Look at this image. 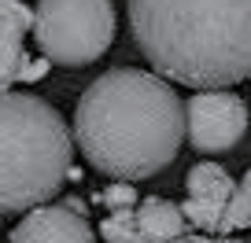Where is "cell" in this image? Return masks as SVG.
<instances>
[{"label": "cell", "instance_id": "cell-7", "mask_svg": "<svg viewBox=\"0 0 251 243\" xmlns=\"http://www.w3.org/2000/svg\"><path fill=\"white\" fill-rule=\"evenodd\" d=\"M188 199L181 203V214H185V221H192L196 228H203V232H218L222 225V214H226L229 206V196H233V180H229V173L222 170L218 162H200L188 170Z\"/></svg>", "mask_w": 251, "mask_h": 243}, {"label": "cell", "instance_id": "cell-3", "mask_svg": "<svg viewBox=\"0 0 251 243\" xmlns=\"http://www.w3.org/2000/svg\"><path fill=\"white\" fill-rule=\"evenodd\" d=\"M74 133L48 100L0 92V214L33 210L71 177Z\"/></svg>", "mask_w": 251, "mask_h": 243}, {"label": "cell", "instance_id": "cell-12", "mask_svg": "<svg viewBox=\"0 0 251 243\" xmlns=\"http://www.w3.org/2000/svg\"><path fill=\"white\" fill-rule=\"evenodd\" d=\"M103 203L115 210V206H137V192H133V180H118V184H107L103 192Z\"/></svg>", "mask_w": 251, "mask_h": 243}, {"label": "cell", "instance_id": "cell-4", "mask_svg": "<svg viewBox=\"0 0 251 243\" xmlns=\"http://www.w3.org/2000/svg\"><path fill=\"white\" fill-rule=\"evenodd\" d=\"M30 30L48 63L85 66L115 41V8L111 0H37Z\"/></svg>", "mask_w": 251, "mask_h": 243}, {"label": "cell", "instance_id": "cell-6", "mask_svg": "<svg viewBox=\"0 0 251 243\" xmlns=\"http://www.w3.org/2000/svg\"><path fill=\"white\" fill-rule=\"evenodd\" d=\"M11 243H96V232L85 221L78 199H67L26 210V218L11 232Z\"/></svg>", "mask_w": 251, "mask_h": 243}, {"label": "cell", "instance_id": "cell-1", "mask_svg": "<svg viewBox=\"0 0 251 243\" xmlns=\"http://www.w3.org/2000/svg\"><path fill=\"white\" fill-rule=\"evenodd\" d=\"M185 140V103L159 74L115 66L81 92L74 144L107 177H155Z\"/></svg>", "mask_w": 251, "mask_h": 243}, {"label": "cell", "instance_id": "cell-9", "mask_svg": "<svg viewBox=\"0 0 251 243\" xmlns=\"http://www.w3.org/2000/svg\"><path fill=\"white\" fill-rule=\"evenodd\" d=\"M185 228L188 221L177 203L151 196L141 206H133V240L129 243H174L177 236H185Z\"/></svg>", "mask_w": 251, "mask_h": 243}, {"label": "cell", "instance_id": "cell-13", "mask_svg": "<svg viewBox=\"0 0 251 243\" xmlns=\"http://www.w3.org/2000/svg\"><path fill=\"white\" fill-rule=\"evenodd\" d=\"M174 243H236V240H214V236H177Z\"/></svg>", "mask_w": 251, "mask_h": 243}, {"label": "cell", "instance_id": "cell-8", "mask_svg": "<svg viewBox=\"0 0 251 243\" xmlns=\"http://www.w3.org/2000/svg\"><path fill=\"white\" fill-rule=\"evenodd\" d=\"M33 26V15L26 11L23 0H0V92L11 81L23 78L26 66V52L23 41Z\"/></svg>", "mask_w": 251, "mask_h": 243}, {"label": "cell", "instance_id": "cell-2", "mask_svg": "<svg viewBox=\"0 0 251 243\" xmlns=\"http://www.w3.org/2000/svg\"><path fill=\"white\" fill-rule=\"evenodd\" d=\"M129 30L166 81L229 88L251 78V0H129Z\"/></svg>", "mask_w": 251, "mask_h": 243}, {"label": "cell", "instance_id": "cell-10", "mask_svg": "<svg viewBox=\"0 0 251 243\" xmlns=\"http://www.w3.org/2000/svg\"><path fill=\"white\" fill-rule=\"evenodd\" d=\"M240 228H251V170L240 177V184H236L233 196H229V206H226V214H222L218 232L229 236V232H240Z\"/></svg>", "mask_w": 251, "mask_h": 243}, {"label": "cell", "instance_id": "cell-5", "mask_svg": "<svg viewBox=\"0 0 251 243\" xmlns=\"http://www.w3.org/2000/svg\"><path fill=\"white\" fill-rule=\"evenodd\" d=\"M248 133V107L229 88H207L185 103V136L203 155H222Z\"/></svg>", "mask_w": 251, "mask_h": 243}, {"label": "cell", "instance_id": "cell-11", "mask_svg": "<svg viewBox=\"0 0 251 243\" xmlns=\"http://www.w3.org/2000/svg\"><path fill=\"white\" fill-rule=\"evenodd\" d=\"M100 236L107 243H129L133 240V206H115L100 221Z\"/></svg>", "mask_w": 251, "mask_h": 243}]
</instances>
